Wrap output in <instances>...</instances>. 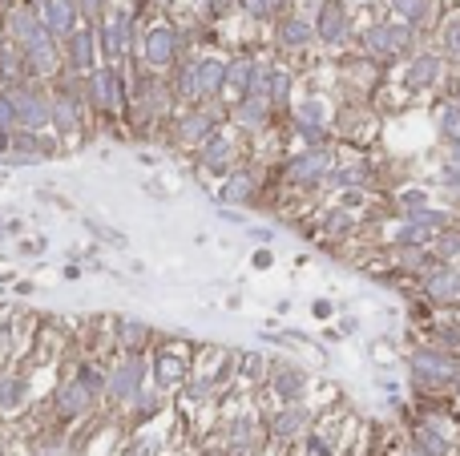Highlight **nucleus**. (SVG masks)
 I'll use <instances>...</instances> for the list:
<instances>
[{
  "label": "nucleus",
  "mask_w": 460,
  "mask_h": 456,
  "mask_svg": "<svg viewBox=\"0 0 460 456\" xmlns=\"http://www.w3.org/2000/svg\"><path fill=\"white\" fill-rule=\"evenodd\" d=\"M16 110V129L24 134H49L53 126V85L45 81H21V85H8Z\"/></svg>",
  "instance_id": "3"
},
{
  "label": "nucleus",
  "mask_w": 460,
  "mask_h": 456,
  "mask_svg": "<svg viewBox=\"0 0 460 456\" xmlns=\"http://www.w3.org/2000/svg\"><path fill=\"white\" fill-rule=\"evenodd\" d=\"M199 73H202V105H218L226 93V61L223 57H199Z\"/></svg>",
  "instance_id": "16"
},
{
  "label": "nucleus",
  "mask_w": 460,
  "mask_h": 456,
  "mask_svg": "<svg viewBox=\"0 0 460 456\" xmlns=\"http://www.w3.org/2000/svg\"><path fill=\"white\" fill-rule=\"evenodd\" d=\"M166 408H170V396H166V392H158V388L150 384L134 404H129L126 412H121L118 420L126 425V433H129V436H137V433H146V428H150L158 417H166Z\"/></svg>",
  "instance_id": "12"
},
{
  "label": "nucleus",
  "mask_w": 460,
  "mask_h": 456,
  "mask_svg": "<svg viewBox=\"0 0 460 456\" xmlns=\"http://www.w3.org/2000/svg\"><path fill=\"white\" fill-rule=\"evenodd\" d=\"M61 153V142H57L53 134H24V129H16L13 134V153L8 158H0L4 166H37V162H49Z\"/></svg>",
  "instance_id": "10"
},
{
  "label": "nucleus",
  "mask_w": 460,
  "mask_h": 456,
  "mask_svg": "<svg viewBox=\"0 0 460 456\" xmlns=\"http://www.w3.org/2000/svg\"><path fill=\"white\" fill-rule=\"evenodd\" d=\"M13 129H16L13 97H8V89H0V134H13Z\"/></svg>",
  "instance_id": "21"
},
{
  "label": "nucleus",
  "mask_w": 460,
  "mask_h": 456,
  "mask_svg": "<svg viewBox=\"0 0 460 456\" xmlns=\"http://www.w3.org/2000/svg\"><path fill=\"white\" fill-rule=\"evenodd\" d=\"M0 425H4V417H0Z\"/></svg>",
  "instance_id": "26"
},
{
  "label": "nucleus",
  "mask_w": 460,
  "mask_h": 456,
  "mask_svg": "<svg viewBox=\"0 0 460 456\" xmlns=\"http://www.w3.org/2000/svg\"><path fill=\"white\" fill-rule=\"evenodd\" d=\"M61 61H65V73H73V77H89V73L102 65V53H97V24H81V29L65 40Z\"/></svg>",
  "instance_id": "7"
},
{
  "label": "nucleus",
  "mask_w": 460,
  "mask_h": 456,
  "mask_svg": "<svg viewBox=\"0 0 460 456\" xmlns=\"http://www.w3.org/2000/svg\"><path fill=\"white\" fill-rule=\"evenodd\" d=\"M40 408H45V417L53 420V425L77 428V425H85L89 417H97V412H102V404H97L93 396H89L73 376H61V380H57V388L49 392V400L40 404Z\"/></svg>",
  "instance_id": "4"
},
{
  "label": "nucleus",
  "mask_w": 460,
  "mask_h": 456,
  "mask_svg": "<svg viewBox=\"0 0 460 456\" xmlns=\"http://www.w3.org/2000/svg\"><path fill=\"white\" fill-rule=\"evenodd\" d=\"M97 53H102V65H121V61H129L126 29H121V16H118V13H110L102 24H97Z\"/></svg>",
  "instance_id": "14"
},
{
  "label": "nucleus",
  "mask_w": 460,
  "mask_h": 456,
  "mask_svg": "<svg viewBox=\"0 0 460 456\" xmlns=\"http://www.w3.org/2000/svg\"><path fill=\"white\" fill-rule=\"evenodd\" d=\"M61 275H65V279H69V283H77L81 275H85V267H81V263H69V267H65Z\"/></svg>",
  "instance_id": "24"
},
{
  "label": "nucleus",
  "mask_w": 460,
  "mask_h": 456,
  "mask_svg": "<svg viewBox=\"0 0 460 456\" xmlns=\"http://www.w3.org/2000/svg\"><path fill=\"white\" fill-rule=\"evenodd\" d=\"M150 388V355H113L110 384H105V417L118 420L137 396Z\"/></svg>",
  "instance_id": "2"
},
{
  "label": "nucleus",
  "mask_w": 460,
  "mask_h": 456,
  "mask_svg": "<svg viewBox=\"0 0 460 456\" xmlns=\"http://www.w3.org/2000/svg\"><path fill=\"white\" fill-rule=\"evenodd\" d=\"M190 45H194V37L186 29H178L174 16H154V21L146 24V37H142V48H137V61H142L150 73L170 77L178 61L194 57Z\"/></svg>",
  "instance_id": "1"
},
{
  "label": "nucleus",
  "mask_w": 460,
  "mask_h": 456,
  "mask_svg": "<svg viewBox=\"0 0 460 456\" xmlns=\"http://www.w3.org/2000/svg\"><path fill=\"white\" fill-rule=\"evenodd\" d=\"M254 194V178L246 174V170H234V174H226V182L218 186V202H251Z\"/></svg>",
  "instance_id": "17"
},
{
  "label": "nucleus",
  "mask_w": 460,
  "mask_h": 456,
  "mask_svg": "<svg viewBox=\"0 0 460 456\" xmlns=\"http://www.w3.org/2000/svg\"><path fill=\"white\" fill-rule=\"evenodd\" d=\"M170 89H174L178 110H194L202 105V73H199V57H186V61L174 65L170 73Z\"/></svg>",
  "instance_id": "13"
},
{
  "label": "nucleus",
  "mask_w": 460,
  "mask_h": 456,
  "mask_svg": "<svg viewBox=\"0 0 460 456\" xmlns=\"http://www.w3.org/2000/svg\"><path fill=\"white\" fill-rule=\"evenodd\" d=\"M238 8H243L246 16H267L270 0H238Z\"/></svg>",
  "instance_id": "22"
},
{
  "label": "nucleus",
  "mask_w": 460,
  "mask_h": 456,
  "mask_svg": "<svg viewBox=\"0 0 460 456\" xmlns=\"http://www.w3.org/2000/svg\"><path fill=\"white\" fill-rule=\"evenodd\" d=\"M190 376H194L190 352H186L174 336H162V344L150 352V384L158 388V392L174 396V392H182Z\"/></svg>",
  "instance_id": "5"
},
{
  "label": "nucleus",
  "mask_w": 460,
  "mask_h": 456,
  "mask_svg": "<svg viewBox=\"0 0 460 456\" xmlns=\"http://www.w3.org/2000/svg\"><path fill=\"white\" fill-rule=\"evenodd\" d=\"M230 121H238V126H262L267 121V97H243L238 105H230Z\"/></svg>",
  "instance_id": "18"
},
{
  "label": "nucleus",
  "mask_w": 460,
  "mask_h": 456,
  "mask_svg": "<svg viewBox=\"0 0 460 456\" xmlns=\"http://www.w3.org/2000/svg\"><path fill=\"white\" fill-rule=\"evenodd\" d=\"M158 344H162V331H154L146 320L113 315V347H118V355H150Z\"/></svg>",
  "instance_id": "8"
},
{
  "label": "nucleus",
  "mask_w": 460,
  "mask_h": 456,
  "mask_svg": "<svg viewBox=\"0 0 460 456\" xmlns=\"http://www.w3.org/2000/svg\"><path fill=\"white\" fill-rule=\"evenodd\" d=\"M8 456H29V452H8Z\"/></svg>",
  "instance_id": "25"
},
{
  "label": "nucleus",
  "mask_w": 460,
  "mask_h": 456,
  "mask_svg": "<svg viewBox=\"0 0 460 456\" xmlns=\"http://www.w3.org/2000/svg\"><path fill=\"white\" fill-rule=\"evenodd\" d=\"M32 8H37L40 24L49 29V37L57 40V45H65V40L73 37V32L81 29V13H77V0H29Z\"/></svg>",
  "instance_id": "9"
},
{
  "label": "nucleus",
  "mask_w": 460,
  "mask_h": 456,
  "mask_svg": "<svg viewBox=\"0 0 460 456\" xmlns=\"http://www.w3.org/2000/svg\"><path fill=\"white\" fill-rule=\"evenodd\" d=\"M45 247H49L45 239H21V247L16 250H21V255H45Z\"/></svg>",
  "instance_id": "23"
},
{
  "label": "nucleus",
  "mask_w": 460,
  "mask_h": 456,
  "mask_svg": "<svg viewBox=\"0 0 460 456\" xmlns=\"http://www.w3.org/2000/svg\"><path fill=\"white\" fill-rule=\"evenodd\" d=\"M194 158H199V166L207 170V174H230V162H234V142L218 129L210 142H202L199 150H194Z\"/></svg>",
  "instance_id": "15"
},
{
  "label": "nucleus",
  "mask_w": 460,
  "mask_h": 456,
  "mask_svg": "<svg viewBox=\"0 0 460 456\" xmlns=\"http://www.w3.org/2000/svg\"><path fill=\"white\" fill-rule=\"evenodd\" d=\"M24 408H32V372L0 368V417H21Z\"/></svg>",
  "instance_id": "11"
},
{
  "label": "nucleus",
  "mask_w": 460,
  "mask_h": 456,
  "mask_svg": "<svg viewBox=\"0 0 460 456\" xmlns=\"http://www.w3.org/2000/svg\"><path fill=\"white\" fill-rule=\"evenodd\" d=\"M77 13H81V24H102L113 13V4L110 0H77Z\"/></svg>",
  "instance_id": "19"
},
{
  "label": "nucleus",
  "mask_w": 460,
  "mask_h": 456,
  "mask_svg": "<svg viewBox=\"0 0 460 456\" xmlns=\"http://www.w3.org/2000/svg\"><path fill=\"white\" fill-rule=\"evenodd\" d=\"M89 234H93L97 242H105V247H126V234L121 231H113V226H105V223H93V218H89Z\"/></svg>",
  "instance_id": "20"
},
{
  "label": "nucleus",
  "mask_w": 460,
  "mask_h": 456,
  "mask_svg": "<svg viewBox=\"0 0 460 456\" xmlns=\"http://www.w3.org/2000/svg\"><path fill=\"white\" fill-rule=\"evenodd\" d=\"M218 134V113L215 105H194V110H178L174 121L166 126V142L182 145V150H199L202 142Z\"/></svg>",
  "instance_id": "6"
}]
</instances>
